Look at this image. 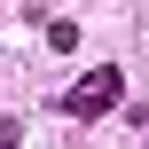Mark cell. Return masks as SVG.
Listing matches in <instances>:
<instances>
[{"mask_svg": "<svg viewBox=\"0 0 149 149\" xmlns=\"http://www.w3.org/2000/svg\"><path fill=\"white\" fill-rule=\"evenodd\" d=\"M47 47H55V55H71V47H79V24H71V16H55V24H47Z\"/></svg>", "mask_w": 149, "mask_h": 149, "instance_id": "7a4b0ae2", "label": "cell"}, {"mask_svg": "<svg viewBox=\"0 0 149 149\" xmlns=\"http://www.w3.org/2000/svg\"><path fill=\"white\" fill-rule=\"evenodd\" d=\"M118 102H126V71H118V63H102V71H86V79L63 94V118H110Z\"/></svg>", "mask_w": 149, "mask_h": 149, "instance_id": "6da1fadb", "label": "cell"}]
</instances>
